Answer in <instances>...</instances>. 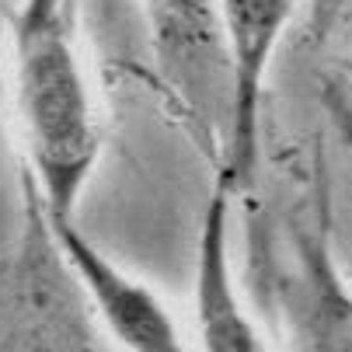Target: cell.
<instances>
[{"mask_svg":"<svg viewBox=\"0 0 352 352\" xmlns=\"http://www.w3.org/2000/svg\"><path fill=\"white\" fill-rule=\"evenodd\" d=\"M164 80L213 168L223 164L230 122V63L220 0H143Z\"/></svg>","mask_w":352,"mask_h":352,"instance_id":"obj_4","label":"cell"},{"mask_svg":"<svg viewBox=\"0 0 352 352\" xmlns=\"http://www.w3.org/2000/svg\"><path fill=\"white\" fill-rule=\"evenodd\" d=\"M296 0H220L223 42L230 63V122L217 175L234 195L255 185L262 157V91L276 45L293 18Z\"/></svg>","mask_w":352,"mask_h":352,"instance_id":"obj_5","label":"cell"},{"mask_svg":"<svg viewBox=\"0 0 352 352\" xmlns=\"http://www.w3.org/2000/svg\"><path fill=\"white\" fill-rule=\"evenodd\" d=\"M0 352H119L25 175L18 234L0 255Z\"/></svg>","mask_w":352,"mask_h":352,"instance_id":"obj_3","label":"cell"},{"mask_svg":"<svg viewBox=\"0 0 352 352\" xmlns=\"http://www.w3.org/2000/svg\"><path fill=\"white\" fill-rule=\"evenodd\" d=\"M352 150V102L328 84ZM248 289L286 352H352V272L331 255V178L321 143L293 157L279 188L248 213Z\"/></svg>","mask_w":352,"mask_h":352,"instance_id":"obj_1","label":"cell"},{"mask_svg":"<svg viewBox=\"0 0 352 352\" xmlns=\"http://www.w3.org/2000/svg\"><path fill=\"white\" fill-rule=\"evenodd\" d=\"M307 38L314 45L342 42L352 49V0H307Z\"/></svg>","mask_w":352,"mask_h":352,"instance_id":"obj_8","label":"cell"},{"mask_svg":"<svg viewBox=\"0 0 352 352\" xmlns=\"http://www.w3.org/2000/svg\"><path fill=\"white\" fill-rule=\"evenodd\" d=\"M230 185L213 175V188L195 237V328L203 352H269L251 318L230 262Z\"/></svg>","mask_w":352,"mask_h":352,"instance_id":"obj_7","label":"cell"},{"mask_svg":"<svg viewBox=\"0 0 352 352\" xmlns=\"http://www.w3.org/2000/svg\"><path fill=\"white\" fill-rule=\"evenodd\" d=\"M60 251L67 255L77 283L84 286L91 307L122 352H192L175 324V314L143 279L126 272L116 258L98 248L77 220L49 217Z\"/></svg>","mask_w":352,"mask_h":352,"instance_id":"obj_6","label":"cell"},{"mask_svg":"<svg viewBox=\"0 0 352 352\" xmlns=\"http://www.w3.org/2000/svg\"><path fill=\"white\" fill-rule=\"evenodd\" d=\"M11 77L25 178L49 217L77 220L105 146L80 56L77 0H21L11 11Z\"/></svg>","mask_w":352,"mask_h":352,"instance_id":"obj_2","label":"cell"}]
</instances>
